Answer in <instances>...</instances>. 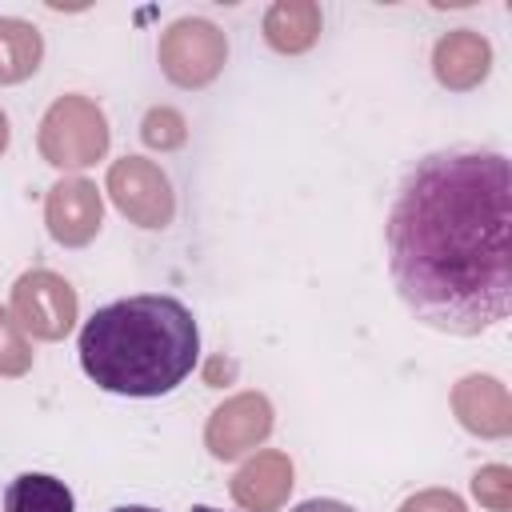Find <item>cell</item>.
<instances>
[{
    "instance_id": "6da1fadb",
    "label": "cell",
    "mask_w": 512,
    "mask_h": 512,
    "mask_svg": "<svg viewBox=\"0 0 512 512\" xmlns=\"http://www.w3.org/2000/svg\"><path fill=\"white\" fill-rule=\"evenodd\" d=\"M388 272L416 320L480 336L512 304V180L488 148L416 160L388 208Z\"/></svg>"
},
{
    "instance_id": "7a4b0ae2",
    "label": "cell",
    "mask_w": 512,
    "mask_h": 512,
    "mask_svg": "<svg viewBox=\"0 0 512 512\" xmlns=\"http://www.w3.org/2000/svg\"><path fill=\"white\" fill-rule=\"evenodd\" d=\"M200 356L192 312L176 296H128L96 308L80 328V368L116 396H164Z\"/></svg>"
},
{
    "instance_id": "3957f363",
    "label": "cell",
    "mask_w": 512,
    "mask_h": 512,
    "mask_svg": "<svg viewBox=\"0 0 512 512\" xmlns=\"http://www.w3.org/2000/svg\"><path fill=\"white\" fill-rule=\"evenodd\" d=\"M36 144L52 168H88L108 152V120L88 96H60L44 112Z\"/></svg>"
},
{
    "instance_id": "277c9868",
    "label": "cell",
    "mask_w": 512,
    "mask_h": 512,
    "mask_svg": "<svg viewBox=\"0 0 512 512\" xmlns=\"http://www.w3.org/2000/svg\"><path fill=\"white\" fill-rule=\"evenodd\" d=\"M224 60H228V40L212 20L184 16V20L168 24V32L160 36V68L180 88L212 84L220 76Z\"/></svg>"
},
{
    "instance_id": "5b68a950",
    "label": "cell",
    "mask_w": 512,
    "mask_h": 512,
    "mask_svg": "<svg viewBox=\"0 0 512 512\" xmlns=\"http://www.w3.org/2000/svg\"><path fill=\"white\" fill-rule=\"evenodd\" d=\"M12 320L36 340H64L76 324V292L64 276L32 268L12 284Z\"/></svg>"
},
{
    "instance_id": "8992f818",
    "label": "cell",
    "mask_w": 512,
    "mask_h": 512,
    "mask_svg": "<svg viewBox=\"0 0 512 512\" xmlns=\"http://www.w3.org/2000/svg\"><path fill=\"white\" fill-rule=\"evenodd\" d=\"M108 196L112 204L140 228H164L172 224L176 212V196L168 176L160 172V164L144 160V156H124L108 168Z\"/></svg>"
},
{
    "instance_id": "52a82bcc",
    "label": "cell",
    "mask_w": 512,
    "mask_h": 512,
    "mask_svg": "<svg viewBox=\"0 0 512 512\" xmlns=\"http://www.w3.org/2000/svg\"><path fill=\"white\" fill-rule=\"evenodd\" d=\"M272 432V404L260 392H240L232 400H224L204 428V444L216 460H236L244 452H252L256 444H264Z\"/></svg>"
},
{
    "instance_id": "ba28073f",
    "label": "cell",
    "mask_w": 512,
    "mask_h": 512,
    "mask_svg": "<svg viewBox=\"0 0 512 512\" xmlns=\"http://www.w3.org/2000/svg\"><path fill=\"white\" fill-rule=\"evenodd\" d=\"M44 220H48V232L56 244L64 248H84L96 232H100V220H104V200H100V188L84 176H64L48 188V200H44Z\"/></svg>"
},
{
    "instance_id": "9c48e42d",
    "label": "cell",
    "mask_w": 512,
    "mask_h": 512,
    "mask_svg": "<svg viewBox=\"0 0 512 512\" xmlns=\"http://www.w3.org/2000/svg\"><path fill=\"white\" fill-rule=\"evenodd\" d=\"M452 412L476 436L500 440L512 432V400L496 376H464L452 388Z\"/></svg>"
},
{
    "instance_id": "30bf717a",
    "label": "cell",
    "mask_w": 512,
    "mask_h": 512,
    "mask_svg": "<svg viewBox=\"0 0 512 512\" xmlns=\"http://www.w3.org/2000/svg\"><path fill=\"white\" fill-rule=\"evenodd\" d=\"M292 492V460L276 448L256 452L232 476V500L248 512H276Z\"/></svg>"
},
{
    "instance_id": "8fae6325",
    "label": "cell",
    "mask_w": 512,
    "mask_h": 512,
    "mask_svg": "<svg viewBox=\"0 0 512 512\" xmlns=\"http://www.w3.org/2000/svg\"><path fill=\"white\" fill-rule=\"evenodd\" d=\"M492 68V44L472 32V28H452L436 40V52H432V72L444 88L452 92H468L476 88Z\"/></svg>"
},
{
    "instance_id": "7c38bea8",
    "label": "cell",
    "mask_w": 512,
    "mask_h": 512,
    "mask_svg": "<svg viewBox=\"0 0 512 512\" xmlns=\"http://www.w3.org/2000/svg\"><path fill=\"white\" fill-rule=\"evenodd\" d=\"M320 4L312 0H276L264 16V40L284 52V56H296V52H308L320 36Z\"/></svg>"
},
{
    "instance_id": "4fadbf2b",
    "label": "cell",
    "mask_w": 512,
    "mask_h": 512,
    "mask_svg": "<svg viewBox=\"0 0 512 512\" xmlns=\"http://www.w3.org/2000/svg\"><path fill=\"white\" fill-rule=\"evenodd\" d=\"M44 60V40L36 24L0 16V84H20L28 80Z\"/></svg>"
},
{
    "instance_id": "5bb4252c",
    "label": "cell",
    "mask_w": 512,
    "mask_h": 512,
    "mask_svg": "<svg viewBox=\"0 0 512 512\" xmlns=\"http://www.w3.org/2000/svg\"><path fill=\"white\" fill-rule=\"evenodd\" d=\"M4 512H72V492L56 476L20 472L4 492Z\"/></svg>"
},
{
    "instance_id": "9a60e30c",
    "label": "cell",
    "mask_w": 512,
    "mask_h": 512,
    "mask_svg": "<svg viewBox=\"0 0 512 512\" xmlns=\"http://www.w3.org/2000/svg\"><path fill=\"white\" fill-rule=\"evenodd\" d=\"M32 368V344L12 312L0 308V376H24Z\"/></svg>"
},
{
    "instance_id": "2e32d148",
    "label": "cell",
    "mask_w": 512,
    "mask_h": 512,
    "mask_svg": "<svg viewBox=\"0 0 512 512\" xmlns=\"http://www.w3.org/2000/svg\"><path fill=\"white\" fill-rule=\"evenodd\" d=\"M140 136H144L148 148L168 152V148H180V144H184L188 124H184V116H180L176 108H152V112L144 116V124H140Z\"/></svg>"
},
{
    "instance_id": "e0dca14e",
    "label": "cell",
    "mask_w": 512,
    "mask_h": 512,
    "mask_svg": "<svg viewBox=\"0 0 512 512\" xmlns=\"http://www.w3.org/2000/svg\"><path fill=\"white\" fill-rule=\"evenodd\" d=\"M472 496L492 512H508L512 508V468H504V464L480 468L472 476Z\"/></svg>"
},
{
    "instance_id": "ac0fdd59",
    "label": "cell",
    "mask_w": 512,
    "mask_h": 512,
    "mask_svg": "<svg viewBox=\"0 0 512 512\" xmlns=\"http://www.w3.org/2000/svg\"><path fill=\"white\" fill-rule=\"evenodd\" d=\"M400 512H464V500L456 492H444V488H428V492H416L400 504Z\"/></svg>"
},
{
    "instance_id": "d6986e66",
    "label": "cell",
    "mask_w": 512,
    "mask_h": 512,
    "mask_svg": "<svg viewBox=\"0 0 512 512\" xmlns=\"http://www.w3.org/2000/svg\"><path fill=\"white\" fill-rule=\"evenodd\" d=\"M292 512H356V508H348V504H340V500H304V504H296Z\"/></svg>"
},
{
    "instance_id": "ffe728a7",
    "label": "cell",
    "mask_w": 512,
    "mask_h": 512,
    "mask_svg": "<svg viewBox=\"0 0 512 512\" xmlns=\"http://www.w3.org/2000/svg\"><path fill=\"white\" fill-rule=\"evenodd\" d=\"M4 148H8V116L0 112V156H4Z\"/></svg>"
},
{
    "instance_id": "44dd1931",
    "label": "cell",
    "mask_w": 512,
    "mask_h": 512,
    "mask_svg": "<svg viewBox=\"0 0 512 512\" xmlns=\"http://www.w3.org/2000/svg\"><path fill=\"white\" fill-rule=\"evenodd\" d=\"M112 512H160V508H148V504H120V508H112Z\"/></svg>"
},
{
    "instance_id": "7402d4cb",
    "label": "cell",
    "mask_w": 512,
    "mask_h": 512,
    "mask_svg": "<svg viewBox=\"0 0 512 512\" xmlns=\"http://www.w3.org/2000/svg\"><path fill=\"white\" fill-rule=\"evenodd\" d=\"M192 512H216V508H208V504H196V508H192Z\"/></svg>"
}]
</instances>
